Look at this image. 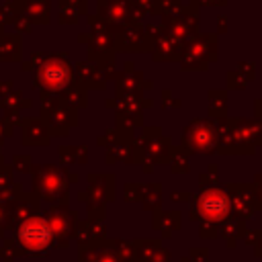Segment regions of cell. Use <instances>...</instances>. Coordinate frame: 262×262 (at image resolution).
Instances as JSON below:
<instances>
[{
    "label": "cell",
    "mask_w": 262,
    "mask_h": 262,
    "mask_svg": "<svg viewBox=\"0 0 262 262\" xmlns=\"http://www.w3.org/2000/svg\"><path fill=\"white\" fill-rule=\"evenodd\" d=\"M20 242L29 250H41L49 242V229L41 219H31L20 229Z\"/></svg>",
    "instance_id": "1"
}]
</instances>
